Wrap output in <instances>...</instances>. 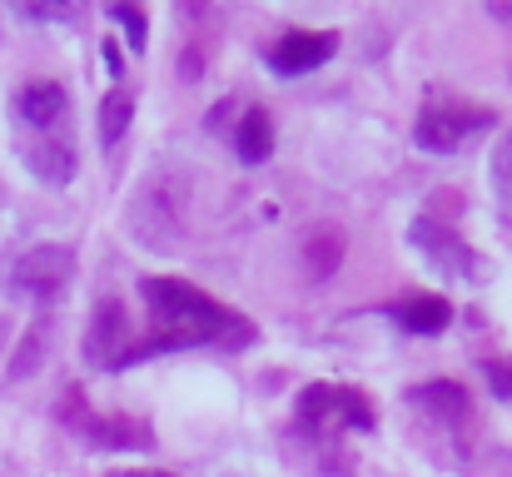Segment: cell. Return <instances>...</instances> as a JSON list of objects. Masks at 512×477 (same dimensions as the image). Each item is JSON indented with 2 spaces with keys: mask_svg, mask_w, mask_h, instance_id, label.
Masks as SVG:
<instances>
[{
  "mask_svg": "<svg viewBox=\"0 0 512 477\" xmlns=\"http://www.w3.org/2000/svg\"><path fill=\"white\" fill-rule=\"evenodd\" d=\"M140 294H145V314H150V338L135 343L130 363L174 353V348H204V343H224V348L254 343L249 318L224 309L219 299H209L204 289H194L184 279H165V274L140 279Z\"/></svg>",
  "mask_w": 512,
  "mask_h": 477,
  "instance_id": "1",
  "label": "cell"
},
{
  "mask_svg": "<svg viewBox=\"0 0 512 477\" xmlns=\"http://www.w3.org/2000/svg\"><path fill=\"white\" fill-rule=\"evenodd\" d=\"M488 125H493V110L438 95V100L423 105V115H418V125H413V145L428 150V155H453L458 145H468V140L483 135Z\"/></svg>",
  "mask_w": 512,
  "mask_h": 477,
  "instance_id": "2",
  "label": "cell"
},
{
  "mask_svg": "<svg viewBox=\"0 0 512 477\" xmlns=\"http://www.w3.org/2000/svg\"><path fill=\"white\" fill-rule=\"evenodd\" d=\"M70 279H75V249H65V244H35L10 269V289L30 304H50Z\"/></svg>",
  "mask_w": 512,
  "mask_h": 477,
  "instance_id": "3",
  "label": "cell"
},
{
  "mask_svg": "<svg viewBox=\"0 0 512 477\" xmlns=\"http://www.w3.org/2000/svg\"><path fill=\"white\" fill-rule=\"evenodd\" d=\"M413 249L443 274V279H458V284H468V279H478L483 274V259H478V249L458 234V229H448V224H438V219H413Z\"/></svg>",
  "mask_w": 512,
  "mask_h": 477,
  "instance_id": "4",
  "label": "cell"
},
{
  "mask_svg": "<svg viewBox=\"0 0 512 477\" xmlns=\"http://www.w3.org/2000/svg\"><path fill=\"white\" fill-rule=\"evenodd\" d=\"M130 224L140 234L145 249H174L179 234H184V219H179V199H174L165 184H145L135 209H130Z\"/></svg>",
  "mask_w": 512,
  "mask_h": 477,
  "instance_id": "5",
  "label": "cell"
},
{
  "mask_svg": "<svg viewBox=\"0 0 512 477\" xmlns=\"http://www.w3.org/2000/svg\"><path fill=\"white\" fill-rule=\"evenodd\" d=\"M334 50H339V35H334V30H289L284 40H274V45L264 50V60H269V70H279V75H309V70L329 65Z\"/></svg>",
  "mask_w": 512,
  "mask_h": 477,
  "instance_id": "6",
  "label": "cell"
},
{
  "mask_svg": "<svg viewBox=\"0 0 512 477\" xmlns=\"http://www.w3.org/2000/svg\"><path fill=\"white\" fill-rule=\"evenodd\" d=\"M85 358L95 368H125L130 363V318L120 299H105L95 318H90V333H85Z\"/></svg>",
  "mask_w": 512,
  "mask_h": 477,
  "instance_id": "7",
  "label": "cell"
},
{
  "mask_svg": "<svg viewBox=\"0 0 512 477\" xmlns=\"http://www.w3.org/2000/svg\"><path fill=\"white\" fill-rule=\"evenodd\" d=\"M65 398H70V403H65V418H75V428H80L95 448H145V443H155L150 428L135 423V418H95V413H85V393H80V388H70Z\"/></svg>",
  "mask_w": 512,
  "mask_h": 477,
  "instance_id": "8",
  "label": "cell"
},
{
  "mask_svg": "<svg viewBox=\"0 0 512 477\" xmlns=\"http://www.w3.org/2000/svg\"><path fill=\"white\" fill-rule=\"evenodd\" d=\"M65 110H70V95H65L60 80H25L15 90V120L35 135H55Z\"/></svg>",
  "mask_w": 512,
  "mask_h": 477,
  "instance_id": "9",
  "label": "cell"
},
{
  "mask_svg": "<svg viewBox=\"0 0 512 477\" xmlns=\"http://www.w3.org/2000/svg\"><path fill=\"white\" fill-rule=\"evenodd\" d=\"M20 155H25V169L40 184H50V189H65L75 179V145L60 140V135H35Z\"/></svg>",
  "mask_w": 512,
  "mask_h": 477,
  "instance_id": "10",
  "label": "cell"
},
{
  "mask_svg": "<svg viewBox=\"0 0 512 477\" xmlns=\"http://www.w3.org/2000/svg\"><path fill=\"white\" fill-rule=\"evenodd\" d=\"M388 318H398V328H408L418 338H433V333H443L453 323V304L443 294H408V299H398L388 309Z\"/></svg>",
  "mask_w": 512,
  "mask_h": 477,
  "instance_id": "11",
  "label": "cell"
},
{
  "mask_svg": "<svg viewBox=\"0 0 512 477\" xmlns=\"http://www.w3.org/2000/svg\"><path fill=\"white\" fill-rule=\"evenodd\" d=\"M418 408H428L438 423H448V428H458L463 418H468V388L463 383H453V378H433V383H418L413 393H408Z\"/></svg>",
  "mask_w": 512,
  "mask_h": 477,
  "instance_id": "12",
  "label": "cell"
},
{
  "mask_svg": "<svg viewBox=\"0 0 512 477\" xmlns=\"http://www.w3.org/2000/svg\"><path fill=\"white\" fill-rule=\"evenodd\" d=\"M234 150H239L244 164H264L274 155V120H269V110H249L234 125Z\"/></svg>",
  "mask_w": 512,
  "mask_h": 477,
  "instance_id": "13",
  "label": "cell"
},
{
  "mask_svg": "<svg viewBox=\"0 0 512 477\" xmlns=\"http://www.w3.org/2000/svg\"><path fill=\"white\" fill-rule=\"evenodd\" d=\"M299 423H304L309 433H324L329 423L339 428V388H334V383L304 388V398H299Z\"/></svg>",
  "mask_w": 512,
  "mask_h": 477,
  "instance_id": "14",
  "label": "cell"
},
{
  "mask_svg": "<svg viewBox=\"0 0 512 477\" xmlns=\"http://www.w3.org/2000/svg\"><path fill=\"white\" fill-rule=\"evenodd\" d=\"M130 120H135V95H130V90H110L105 105H100V145H105V150L120 145L125 130H130Z\"/></svg>",
  "mask_w": 512,
  "mask_h": 477,
  "instance_id": "15",
  "label": "cell"
},
{
  "mask_svg": "<svg viewBox=\"0 0 512 477\" xmlns=\"http://www.w3.org/2000/svg\"><path fill=\"white\" fill-rule=\"evenodd\" d=\"M304 259H309V274H314V279H334V269H339V259H343V239L334 229L314 234L309 249H304Z\"/></svg>",
  "mask_w": 512,
  "mask_h": 477,
  "instance_id": "16",
  "label": "cell"
},
{
  "mask_svg": "<svg viewBox=\"0 0 512 477\" xmlns=\"http://www.w3.org/2000/svg\"><path fill=\"white\" fill-rule=\"evenodd\" d=\"M339 428H358V433L373 428V408L358 388H339Z\"/></svg>",
  "mask_w": 512,
  "mask_h": 477,
  "instance_id": "17",
  "label": "cell"
},
{
  "mask_svg": "<svg viewBox=\"0 0 512 477\" xmlns=\"http://www.w3.org/2000/svg\"><path fill=\"white\" fill-rule=\"evenodd\" d=\"M110 20H115V25H125L130 50H145V40H150V20H145L135 5H115V10H110Z\"/></svg>",
  "mask_w": 512,
  "mask_h": 477,
  "instance_id": "18",
  "label": "cell"
},
{
  "mask_svg": "<svg viewBox=\"0 0 512 477\" xmlns=\"http://www.w3.org/2000/svg\"><path fill=\"white\" fill-rule=\"evenodd\" d=\"M40 348H45V323H35V333L20 343V353H15V363H10V378L35 373V368H40Z\"/></svg>",
  "mask_w": 512,
  "mask_h": 477,
  "instance_id": "19",
  "label": "cell"
},
{
  "mask_svg": "<svg viewBox=\"0 0 512 477\" xmlns=\"http://www.w3.org/2000/svg\"><path fill=\"white\" fill-rule=\"evenodd\" d=\"M493 184H498V189H512V130L498 140V150H493Z\"/></svg>",
  "mask_w": 512,
  "mask_h": 477,
  "instance_id": "20",
  "label": "cell"
},
{
  "mask_svg": "<svg viewBox=\"0 0 512 477\" xmlns=\"http://www.w3.org/2000/svg\"><path fill=\"white\" fill-rule=\"evenodd\" d=\"M488 383H493V393H498V398H512V353L488 363Z\"/></svg>",
  "mask_w": 512,
  "mask_h": 477,
  "instance_id": "21",
  "label": "cell"
},
{
  "mask_svg": "<svg viewBox=\"0 0 512 477\" xmlns=\"http://www.w3.org/2000/svg\"><path fill=\"white\" fill-rule=\"evenodd\" d=\"M100 55H105V70L120 80V75H125V55H120V45H115V40H105V45H100Z\"/></svg>",
  "mask_w": 512,
  "mask_h": 477,
  "instance_id": "22",
  "label": "cell"
},
{
  "mask_svg": "<svg viewBox=\"0 0 512 477\" xmlns=\"http://www.w3.org/2000/svg\"><path fill=\"white\" fill-rule=\"evenodd\" d=\"M110 477H174V473H110Z\"/></svg>",
  "mask_w": 512,
  "mask_h": 477,
  "instance_id": "23",
  "label": "cell"
}]
</instances>
